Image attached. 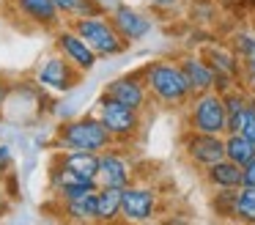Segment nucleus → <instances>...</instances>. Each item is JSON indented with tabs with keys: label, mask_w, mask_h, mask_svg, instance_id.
I'll use <instances>...</instances> for the list:
<instances>
[{
	"label": "nucleus",
	"mask_w": 255,
	"mask_h": 225,
	"mask_svg": "<svg viewBox=\"0 0 255 225\" xmlns=\"http://www.w3.org/2000/svg\"><path fill=\"white\" fill-rule=\"evenodd\" d=\"M140 74H143V82L148 88V96H154L162 104L176 107V104H184L192 96L187 74H184L181 63H176V60H151L140 69Z\"/></svg>",
	"instance_id": "1"
},
{
	"label": "nucleus",
	"mask_w": 255,
	"mask_h": 225,
	"mask_svg": "<svg viewBox=\"0 0 255 225\" xmlns=\"http://www.w3.org/2000/svg\"><path fill=\"white\" fill-rule=\"evenodd\" d=\"M116 146L107 126L94 115H80V118L63 121L55 132V148L58 151H94L102 154L105 148Z\"/></svg>",
	"instance_id": "2"
},
{
	"label": "nucleus",
	"mask_w": 255,
	"mask_h": 225,
	"mask_svg": "<svg viewBox=\"0 0 255 225\" xmlns=\"http://www.w3.org/2000/svg\"><path fill=\"white\" fill-rule=\"evenodd\" d=\"M69 25L94 47V52L99 55V58H116V55H121L124 49L129 47V44L121 38V33L116 30L110 14L80 16V19H69Z\"/></svg>",
	"instance_id": "3"
},
{
	"label": "nucleus",
	"mask_w": 255,
	"mask_h": 225,
	"mask_svg": "<svg viewBox=\"0 0 255 225\" xmlns=\"http://www.w3.org/2000/svg\"><path fill=\"white\" fill-rule=\"evenodd\" d=\"M189 126L192 132L203 135H228V113H225V99L222 93L209 91L198 93L189 104Z\"/></svg>",
	"instance_id": "4"
},
{
	"label": "nucleus",
	"mask_w": 255,
	"mask_h": 225,
	"mask_svg": "<svg viewBox=\"0 0 255 225\" xmlns=\"http://www.w3.org/2000/svg\"><path fill=\"white\" fill-rule=\"evenodd\" d=\"M96 118L107 126V132L113 135L116 143H129L140 132V113L137 110L116 102L107 93H102L99 102H96Z\"/></svg>",
	"instance_id": "5"
},
{
	"label": "nucleus",
	"mask_w": 255,
	"mask_h": 225,
	"mask_svg": "<svg viewBox=\"0 0 255 225\" xmlns=\"http://www.w3.org/2000/svg\"><path fill=\"white\" fill-rule=\"evenodd\" d=\"M36 85L44 88V91H52V93H69L83 82V71L74 69L61 52H52L47 58L39 60L36 66Z\"/></svg>",
	"instance_id": "6"
},
{
	"label": "nucleus",
	"mask_w": 255,
	"mask_h": 225,
	"mask_svg": "<svg viewBox=\"0 0 255 225\" xmlns=\"http://www.w3.org/2000/svg\"><path fill=\"white\" fill-rule=\"evenodd\" d=\"M55 52H61L63 58H66L74 69L83 71V74L94 71L96 63H99V55L94 52V47H91V44L85 41V38L80 36L72 25L55 30Z\"/></svg>",
	"instance_id": "7"
},
{
	"label": "nucleus",
	"mask_w": 255,
	"mask_h": 225,
	"mask_svg": "<svg viewBox=\"0 0 255 225\" xmlns=\"http://www.w3.org/2000/svg\"><path fill=\"white\" fill-rule=\"evenodd\" d=\"M156 212V192L148 187H137L129 184L124 190V201H121V220H127L129 225H140L148 223Z\"/></svg>",
	"instance_id": "8"
},
{
	"label": "nucleus",
	"mask_w": 255,
	"mask_h": 225,
	"mask_svg": "<svg viewBox=\"0 0 255 225\" xmlns=\"http://www.w3.org/2000/svg\"><path fill=\"white\" fill-rule=\"evenodd\" d=\"M11 5L19 14V19L30 22L33 27H41V30H61L63 27V14L52 0H11Z\"/></svg>",
	"instance_id": "9"
},
{
	"label": "nucleus",
	"mask_w": 255,
	"mask_h": 225,
	"mask_svg": "<svg viewBox=\"0 0 255 225\" xmlns=\"http://www.w3.org/2000/svg\"><path fill=\"white\" fill-rule=\"evenodd\" d=\"M187 157L198 168H211V165L225 159V137L222 135H203V132H189L187 135Z\"/></svg>",
	"instance_id": "10"
},
{
	"label": "nucleus",
	"mask_w": 255,
	"mask_h": 225,
	"mask_svg": "<svg viewBox=\"0 0 255 225\" xmlns=\"http://www.w3.org/2000/svg\"><path fill=\"white\" fill-rule=\"evenodd\" d=\"M105 93L107 96H113L116 102L127 104V107L137 110V113H143L145 102H148V88H145L143 82V74H124V77H116V80H110L105 85Z\"/></svg>",
	"instance_id": "11"
},
{
	"label": "nucleus",
	"mask_w": 255,
	"mask_h": 225,
	"mask_svg": "<svg viewBox=\"0 0 255 225\" xmlns=\"http://www.w3.org/2000/svg\"><path fill=\"white\" fill-rule=\"evenodd\" d=\"M132 184V170L129 162L116 146L105 148L99 154V187H113V190H127Z\"/></svg>",
	"instance_id": "12"
},
{
	"label": "nucleus",
	"mask_w": 255,
	"mask_h": 225,
	"mask_svg": "<svg viewBox=\"0 0 255 225\" xmlns=\"http://www.w3.org/2000/svg\"><path fill=\"white\" fill-rule=\"evenodd\" d=\"M110 19H113L116 30L121 33V38L127 44L140 41V38L148 36V30H151V19H148V16H145L143 11L127 5V3H118L116 8L110 11Z\"/></svg>",
	"instance_id": "13"
},
{
	"label": "nucleus",
	"mask_w": 255,
	"mask_h": 225,
	"mask_svg": "<svg viewBox=\"0 0 255 225\" xmlns=\"http://www.w3.org/2000/svg\"><path fill=\"white\" fill-rule=\"evenodd\" d=\"M55 162L77 179L99 181V154L94 151H61L55 157Z\"/></svg>",
	"instance_id": "14"
},
{
	"label": "nucleus",
	"mask_w": 255,
	"mask_h": 225,
	"mask_svg": "<svg viewBox=\"0 0 255 225\" xmlns=\"http://www.w3.org/2000/svg\"><path fill=\"white\" fill-rule=\"evenodd\" d=\"M181 69L189 80V88H192V96L198 93H209L214 91V80H217V71L206 63L200 55H189V58L181 60Z\"/></svg>",
	"instance_id": "15"
},
{
	"label": "nucleus",
	"mask_w": 255,
	"mask_h": 225,
	"mask_svg": "<svg viewBox=\"0 0 255 225\" xmlns=\"http://www.w3.org/2000/svg\"><path fill=\"white\" fill-rule=\"evenodd\" d=\"M63 217L72 220L74 225H99V192L63 203Z\"/></svg>",
	"instance_id": "16"
},
{
	"label": "nucleus",
	"mask_w": 255,
	"mask_h": 225,
	"mask_svg": "<svg viewBox=\"0 0 255 225\" xmlns=\"http://www.w3.org/2000/svg\"><path fill=\"white\" fill-rule=\"evenodd\" d=\"M206 181L214 190H239V187H244V173L236 162L222 159V162L206 168Z\"/></svg>",
	"instance_id": "17"
},
{
	"label": "nucleus",
	"mask_w": 255,
	"mask_h": 225,
	"mask_svg": "<svg viewBox=\"0 0 255 225\" xmlns=\"http://www.w3.org/2000/svg\"><path fill=\"white\" fill-rule=\"evenodd\" d=\"M200 58L217 71V74H228V77H239V63H236V55L225 47H217V44H209L203 47Z\"/></svg>",
	"instance_id": "18"
},
{
	"label": "nucleus",
	"mask_w": 255,
	"mask_h": 225,
	"mask_svg": "<svg viewBox=\"0 0 255 225\" xmlns=\"http://www.w3.org/2000/svg\"><path fill=\"white\" fill-rule=\"evenodd\" d=\"M121 201H124V190L99 187V225H113L121 217Z\"/></svg>",
	"instance_id": "19"
},
{
	"label": "nucleus",
	"mask_w": 255,
	"mask_h": 225,
	"mask_svg": "<svg viewBox=\"0 0 255 225\" xmlns=\"http://www.w3.org/2000/svg\"><path fill=\"white\" fill-rule=\"evenodd\" d=\"M225 159L236 162L239 168L250 165L255 159V143L244 135H225Z\"/></svg>",
	"instance_id": "20"
},
{
	"label": "nucleus",
	"mask_w": 255,
	"mask_h": 225,
	"mask_svg": "<svg viewBox=\"0 0 255 225\" xmlns=\"http://www.w3.org/2000/svg\"><path fill=\"white\" fill-rule=\"evenodd\" d=\"M231 220H236V223H242V225L255 223V187H239L236 190Z\"/></svg>",
	"instance_id": "21"
},
{
	"label": "nucleus",
	"mask_w": 255,
	"mask_h": 225,
	"mask_svg": "<svg viewBox=\"0 0 255 225\" xmlns=\"http://www.w3.org/2000/svg\"><path fill=\"white\" fill-rule=\"evenodd\" d=\"M222 99H225V113H228V135H233L236 132V126H239V118L244 115V110H247V102H250V96L244 91H228V93H222Z\"/></svg>",
	"instance_id": "22"
},
{
	"label": "nucleus",
	"mask_w": 255,
	"mask_h": 225,
	"mask_svg": "<svg viewBox=\"0 0 255 225\" xmlns=\"http://www.w3.org/2000/svg\"><path fill=\"white\" fill-rule=\"evenodd\" d=\"M233 135H244L247 140L255 143V96H250L247 110H244V115L239 118V126H236Z\"/></svg>",
	"instance_id": "23"
},
{
	"label": "nucleus",
	"mask_w": 255,
	"mask_h": 225,
	"mask_svg": "<svg viewBox=\"0 0 255 225\" xmlns=\"http://www.w3.org/2000/svg\"><path fill=\"white\" fill-rule=\"evenodd\" d=\"M102 14H110L99 0H80L77 11H74L72 19H80V16H102Z\"/></svg>",
	"instance_id": "24"
},
{
	"label": "nucleus",
	"mask_w": 255,
	"mask_h": 225,
	"mask_svg": "<svg viewBox=\"0 0 255 225\" xmlns=\"http://www.w3.org/2000/svg\"><path fill=\"white\" fill-rule=\"evenodd\" d=\"M11 168H14V154L6 143H0V184L11 176Z\"/></svg>",
	"instance_id": "25"
},
{
	"label": "nucleus",
	"mask_w": 255,
	"mask_h": 225,
	"mask_svg": "<svg viewBox=\"0 0 255 225\" xmlns=\"http://www.w3.org/2000/svg\"><path fill=\"white\" fill-rule=\"evenodd\" d=\"M233 41H236V52H239V55H244L247 60L255 58V38H253V36H244V33H239Z\"/></svg>",
	"instance_id": "26"
},
{
	"label": "nucleus",
	"mask_w": 255,
	"mask_h": 225,
	"mask_svg": "<svg viewBox=\"0 0 255 225\" xmlns=\"http://www.w3.org/2000/svg\"><path fill=\"white\" fill-rule=\"evenodd\" d=\"M52 3L58 5V11L63 14V19H66V16L72 19L74 11H77V5H80V0H52Z\"/></svg>",
	"instance_id": "27"
},
{
	"label": "nucleus",
	"mask_w": 255,
	"mask_h": 225,
	"mask_svg": "<svg viewBox=\"0 0 255 225\" xmlns=\"http://www.w3.org/2000/svg\"><path fill=\"white\" fill-rule=\"evenodd\" d=\"M242 173H244V187H255V159L250 165H244Z\"/></svg>",
	"instance_id": "28"
},
{
	"label": "nucleus",
	"mask_w": 255,
	"mask_h": 225,
	"mask_svg": "<svg viewBox=\"0 0 255 225\" xmlns=\"http://www.w3.org/2000/svg\"><path fill=\"white\" fill-rule=\"evenodd\" d=\"M8 209H11V195H6V192H3V187H0V220L8 214Z\"/></svg>",
	"instance_id": "29"
},
{
	"label": "nucleus",
	"mask_w": 255,
	"mask_h": 225,
	"mask_svg": "<svg viewBox=\"0 0 255 225\" xmlns=\"http://www.w3.org/2000/svg\"><path fill=\"white\" fill-rule=\"evenodd\" d=\"M6 96H8V88H6V82L0 80V118H3V104H6Z\"/></svg>",
	"instance_id": "30"
},
{
	"label": "nucleus",
	"mask_w": 255,
	"mask_h": 225,
	"mask_svg": "<svg viewBox=\"0 0 255 225\" xmlns=\"http://www.w3.org/2000/svg\"><path fill=\"white\" fill-rule=\"evenodd\" d=\"M151 5H156V8H173V5L178 3V0H148Z\"/></svg>",
	"instance_id": "31"
},
{
	"label": "nucleus",
	"mask_w": 255,
	"mask_h": 225,
	"mask_svg": "<svg viewBox=\"0 0 255 225\" xmlns=\"http://www.w3.org/2000/svg\"><path fill=\"white\" fill-rule=\"evenodd\" d=\"M247 74H250V80H253V85H255V58L247 60Z\"/></svg>",
	"instance_id": "32"
},
{
	"label": "nucleus",
	"mask_w": 255,
	"mask_h": 225,
	"mask_svg": "<svg viewBox=\"0 0 255 225\" xmlns=\"http://www.w3.org/2000/svg\"><path fill=\"white\" fill-rule=\"evenodd\" d=\"M140 225H151V223H140Z\"/></svg>",
	"instance_id": "33"
},
{
	"label": "nucleus",
	"mask_w": 255,
	"mask_h": 225,
	"mask_svg": "<svg viewBox=\"0 0 255 225\" xmlns=\"http://www.w3.org/2000/svg\"><path fill=\"white\" fill-rule=\"evenodd\" d=\"M253 225H255V223H253Z\"/></svg>",
	"instance_id": "34"
}]
</instances>
